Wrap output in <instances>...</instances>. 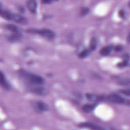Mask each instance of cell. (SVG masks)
Here are the masks:
<instances>
[{
	"label": "cell",
	"mask_w": 130,
	"mask_h": 130,
	"mask_svg": "<svg viewBox=\"0 0 130 130\" xmlns=\"http://www.w3.org/2000/svg\"><path fill=\"white\" fill-rule=\"evenodd\" d=\"M112 46H106L103 48L100 51V53L103 56H107L110 53V52L112 51Z\"/></svg>",
	"instance_id": "obj_14"
},
{
	"label": "cell",
	"mask_w": 130,
	"mask_h": 130,
	"mask_svg": "<svg viewBox=\"0 0 130 130\" xmlns=\"http://www.w3.org/2000/svg\"><path fill=\"white\" fill-rule=\"evenodd\" d=\"M119 15L121 17H123L124 16V12L122 10H121L119 11Z\"/></svg>",
	"instance_id": "obj_24"
},
{
	"label": "cell",
	"mask_w": 130,
	"mask_h": 130,
	"mask_svg": "<svg viewBox=\"0 0 130 130\" xmlns=\"http://www.w3.org/2000/svg\"><path fill=\"white\" fill-rule=\"evenodd\" d=\"M27 7L29 11L32 14L36 12L37 9V2L35 1H28L26 3Z\"/></svg>",
	"instance_id": "obj_10"
},
{
	"label": "cell",
	"mask_w": 130,
	"mask_h": 130,
	"mask_svg": "<svg viewBox=\"0 0 130 130\" xmlns=\"http://www.w3.org/2000/svg\"><path fill=\"white\" fill-rule=\"evenodd\" d=\"M122 49V47L121 46H116L114 47V50L116 51H117V52H119L120 51H121Z\"/></svg>",
	"instance_id": "obj_22"
},
{
	"label": "cell",
	"mask_w": 130,
	"mask_h": 130,
	"mask_svg": "<svg viewBox=\"0 0 130 130\" xmlns=\"http://www.w3.org/2000/svg\"><path fill=\"white\" fill-rule=\"evenodd\" d=\"M5 27L7 29L13 32V33L20 32L19 28L15 25L12 24H7L5 25Z\"/></svg>",
	"instance_id": "obj_13"
},
{
	"label": "cell",
	"mask_w": 130,
	"mask_h": 130,
	"mask_svg": "<svg viewBox=\"0 0 130 130\" xmlns=\"http://www.w3.org/2000/svg\"><path fill=\"white\" fill-rule=\"evenodd\" d=\"M35 109L38 112H44L49 110L48 105L43 101H37L34 105Z\"/></svg>",
	"instance_id": "obj_4"
},
{
	"label": "cell",
	"mask_w": 130,
	"mask_h": 130,
	"mask_svg": "<svg viewBox=\"0 0 130 130\" xmlns=\"http://www.w3.org/2000/svg\"><path fill=\"white\" fill-rule=\"evenodd\" d=\"M12 20L14 21L15 22H17L18 23L21 24H26L28 22L27 19L23 17V16H21L19 14H13L12 19Z\"/></svg>",
	"instance_id": "obj_6"
},
{
	"label": "cell",
	"mask_w": 130,
	"mask_h": 130,
	"mask_svg": "<svg viewBox=\"0 0 130 130\" xmlns=\"http://www.w3.org/2000/svg\"><path fill=\"white\" fill-rule=\"evenodd\" d=\"M96 46H97V44H96V40L94 38H91V40H90V41L89 49L90 51L94 50L96 49Z\"/></svg>",
	"instance_id": "obj_16"
},
{
	"label": "cell",
	"mask_w": 130,
	"mask_h": 130,
	"mask_svg": "<svg viewBox=\"0 0 130 130\" xmlns=\"http://www.w3.org/2000/svg\"><path fill=\"white\" fill-rule=\"evenodd\" d=\"M128 65V60L124 59L123 61L120 62L117 64V67L119 68H124Z\"/></svg>",
	"instance_id": "obj_20"
},
{
	"label": "cell",
	"mask_w": 130,
	"mask_h": 130,
	"mask_svg": "<svg viewBox=\"0 0 130 130\" xmlns=\"http://www.w3.org/2000/svg\"><path fill=\"white\" fill-rule=\"evenodd\" d=\"M105 100L113 103L125 105L127 106L129 105V100L124 99L117 94H111L108 95V96H106Z\"/></svg>",
	"instance_id": "obj_3"
},
{
	"label": "cell",
	"mask_w": 130,
	"mask_h": 130,
	"mask_svg": "<svg viewBox=\"0 0 130 130\" xmlns=\"http://www.w3.org/2000/svg\"><path fill=\"white\" fill-rule=\"evenodd\" d=\"M79 127L82 128H88L92 129H102L103 128L94 123L90 122H83L79 124Z\"/></svg>",
	"instance_id": "obj_7"
},
{
	"label": "cell",
	"mask_w": 130,
	"mask_h": 130,
	"mask_svg": "<svg viewBox=\"0 0 130 130\" xmlns=\"http://www.w3.org/2000/svg\"><path fill=\"white\" fill-rule=\"evenodd\" d=\"M32 91L34 93L40 95H45L47 93V90L45 88L42 87H38L34 88L32 89Z\"/></svg>",
	"instance_id": "obj_12"
},
{
	"label": "cell",
	"mask_w": 130,
	"mask_h": 130,
	"mask_svg": "<svg viewBox=\"0 0 130 130\" xmlns=\"http://www.w3.org/2000/svg\"><path fill=\"white\" fill-rule=\"evenodd\" d=\"M19 73L21 77L31 83L36 85H42L45 82L44 79L39 75L29 73L25 71H20Z\"/></svg>",
	"instance_id": "obj_1"
},
{
	"label": "cell",
	"mask_w": 130,
	"mask_h": 130,
	"mask_svg": "<svg viewBox=\"0 0 130 130\" xmlns=\"http://www.w3.org/2000/svg\"><path fill=\"white\" fill-rule=\"evenodd\" d=\"M0 14L2 18H3L7 20H12L13 15V13H11L9 11L2 10H1Z\"/></svg>",
	"instance_id": "obj_11"
},
{
	"label": "cell",
	"mask_w": 130,
	"mask_h": 130,
	"mask_svg": "<svg viewBox=\"0 0 130 130\" xmlns=\"http://www.w3.org/2000/svg\"><path fill=\"white\" fill-rule=\"evenodd\" d=\"M87 99L91 102H99L105 101L106 96L101 95H96L91 93H87L86 94Z\"/></svg>",
	"instance_id": "obj_5"
},
{
	"label": "cell",
	"mask_w": 130,
	"mask_h": 130,
	"mask_svg": "<svg viewBox=\"0 0 130 130\" xmlns=\"http://www.w3.org/2000/svg\"><path fill=\"white\" fill-rule=\"evenodd\" d=\"M22 38V36L20 32H17V33H13L12 34L8 36L7 37L8 40L10 42H16L20 40Z\"/></svg>",
	"instance_id": "obj_8"
},
{
	"label": "cell",
	"mask_w": 130,
	"mask_h": 130,
	"mask_svg": "<svg viewBox=\"0 0 130 130\" xmlns=\"http://www.w3.org/2000/svg\"><path fill=\"white\" fill-rule=\"evenodd\" d=\"M95 107V105L86 104L83 106L82 110L85 113H89L91 112Z\"/></svg>",
	"instance_id": "obj_15"
},
{
	"label": "cell",
	"mask_w": 130,
	"mask_h": 130,
	"mask_svg": "<svg viewBox=\"0 0 130 130\" xmlns=\"http://www.w3.org/2000/svg\"><path fill=\"white\" fill-rule=\"evenodd\" d=\"M0 76H1V80H0V83L1 86L6 90H10L11 89V86L9 84V83L7 82L5 76L3 73L1 71L0 73Z\"/></svg>",
	"instance_id": "obj_9"
},
{
	"label": "cell",
	"mask_w": 130,
	"mask_h": 130,
	"mask_svg": "<svg viewBox=\"0 0 130 130\" xmlns=\"http://www.w3.org/2000/svg\"><path fill=\"white\" fill-rule=\"evenodd\" d=\"M120 92L121 93H122V94L127 95V96H129V89H124V90H121L120 91Z\"/></svg>",
	"instance_id": "obj_21"
},
{
	"label": "cell",
	"mask_w": 130,
	"mask_h": 130,
	"mask_svg": "<svg viewBox=\"0 0 130 130\" xmlns=\"http://www.w3.org/2000/svg\"><path fill=\"white\" fill-rule=\"evenodd\" d=\"M18 9L19 10V11L22 13H23L25 11V9L23 7H22V6H19L18 7Z\"/></svg>",
	"instance_id": "obj_23"
},
{
	"label": "cell",
	"mask_w": 130,
	"mask_h": 130,
	"mask_svg": "<svg viewBox=\"0 0 130 130\" xmlns=\"http://www.w3.org/2000/svg\"><path fill=\"white\" fill-rule=\"evenodd\" d=\"M52 2V1H47V0H44V1H42V3H43V4H50V3H51Z\"/></svg>",
	"instance_id": "obj_25"
},
{
	"label": "cell",
	"mask_w": 130,
	"mask_h": 130,
	"mask_svg": "<svg viewBox=\"0 0 130 130\" xmlns=\"http://www.w3.org/2000/svg\"><path fill=\"white\" fill-rule=\"evenodd\" d=\"M117 81L119 84L123 85H129V79H118Z\"/></svg>",
	"instance_id": "obj_18"
},
{
	"label": "cell",
	"mask_w": 130,
	"mask_h": 130,
	"mask_svg": "<svg viewBox=\"0 0 130 130\" xmlns=\"http://www.w3.org/2000/svg\"><path fill=\"white\" fill-rule=\"evenodd\" d=\"M90 51L89 49H85L79 54L78 56L80 58H84L89 55Z\"/></svg>",
	"instance_id": "obj_17"
},
{
	"label": "cell",
	"mask_w": 130,
	"mask_h": 130,
	"mask_svg": "<svg viewBox=\"0 0 130 130\" xmlns=\"http://www.w3.org/2000/svg\"><path fill=\"white\" fill-rule=\"evenodd\" d=\"M26 31L28 33L39 34L48 39H53L55 37V34L52 30L46 28H44L42 29L30 28L26 30Z\"/></svg>",
	"instance_id": "obj_2"
},
{
	"label": "cell",
	"mask_w": 130,
	"mask_h": 130,
	"mask_svg": "<svg viewBox=\"0 0 130 130\" xmlns=\"http://www.w3.org/2000/svg\"><path fill=\"white\" fill-rule=\"evenodd\" d=\"M89 12V9L87 7H82L80 11V15L82 16H84L86 15Z\"/></svg>",
	"instance_id": "obj_19"
}]
</instances>
